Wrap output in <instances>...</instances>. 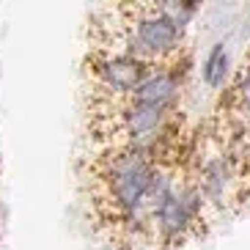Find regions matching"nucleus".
<instances>
[{
  "label": "nucleus",
  "mask_w": 250,
  "mask_h": 250,
  "mask_svg": "<svg viewBox=\"0 0 250 250\" xmlns=\"http://www.w3.org/2000/svg\"><path fill=\"white\" fill-rule=\"evenodd\" d=\"M192 179L198 182L201 192H204V198H206V206L212 212L214 209L223 212V209L236 204L245 170L226 148H217V151H209V154L201 157V162L195 165V176Z\"/></svg>",
  "instance_id": "obj_1"
},
{
  "label": "nucleus",
  "mask_w": 250,
  "mask_h": 250,
  "mask_svg": "<svg viewBox=\"0 0 250 250\" xmlns=\"http://www.w3.org/2000/svg\"><path fill=\"white\" fill-rule=\"evenodd\" d=\"M91 77H94L96 88L102 91L104 99H129L140 83L148 77L151 63L132 55H121V52H102L96 50L88 61Z\"/></svg>",
  "instance_id": "obj_2"
},
{
  "label": "nucleus",
  "mask_w": 250,
  "mask_h": 250,
  "mask_svg": "<svg viewBox=\"0 0 250 250\" xmlns=\"http://www.w3.org/2000/svg\"><path fill=\"white\" fill-rule=\"evenodd\" d=\"M231 99H234V104H250V58L236 77L234 88H231Z\"/></svg>",
  "instance_id": "obj_5"
},
{
  "label": "nucleus",
  "mask_w": 250,
  "mask_h": 250,
  "mask_svg": "<svg viewBox=\"0 0 250 250\" xmlns=\"http://www.w3.org/2000/svg\"><path fill=\"white\" fill-rule=\"evenodd\" d=\"M182 83H184V74L173 63L154 66L146 80L135 88L129 102L151 104V107H162V110H176L179 96H182Z\"/></svg>",
  "instance_id": "obj_3"
},
{
  "label": "nucleus",
  "mask_w": 250,
  "mask_h": 250,
  "mask_svg": "<svg viewBox=\"0 0 250 250\" xmlns=\"http://www.w3.org/2000/svg\"><path fill=\"white\" fill-rule=\"evenodd\" d=\"M228 74H231V55H228L226 42H217L204 61V83L212 91H217L228 83Z\"/></svg>",
  "instance_id": "obj_4"
}]
</instances>
